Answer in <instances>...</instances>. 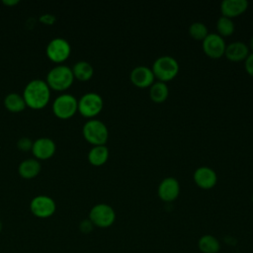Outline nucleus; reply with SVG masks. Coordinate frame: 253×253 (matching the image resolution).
<instances>
[{
  "mask_svg": "<svg viewBox=\"0 0 253 253\" xmlns=\"http://www.w3.org/2000/svg\"><path fill=\"white\" fill-rule=\"evenodd\" d=\"M224 54L230 60L239 61L247 57L249 54V47L245 42L241 41H234L226 45Z\"/></svg>",
  "mask_w": 253,
  "mask_h": 253,
  "instance_id": "2eb2a0df",
  "label": "nucleus"
},
{
  "mask_svg": "<svg viewBox=\"0 0 253 253\" xmlns=\"http://www.w3.org/2000/svg\"><path fill=\"white\" fill-rule=\"evenodd\" d=\"M41 171V163L36 158H28L23 160L18 166V172L25 179H32L39 175Z\"/></svg>",
  "mask_w": 253,
  "mask_h": 253,
  "instance_id": "f3484780",
  "label": "nucleus"
},
{
  "mask_svg": "<svg viewBox=\"0 0 253 253\" xmlns=\"http://www.w3.org/2000/svg\"><path fill=\"white\" fill-rule=\"evenodd\" d=\"M2 228H3V224H2V221L0 220V232L2 231Z\"/></svg>",
  "mask_w": 253,
  "mask_h": 253,
  "instance_id": "7c9ffc66",
  "label": "nucleus"
},
{
  "mask_svg": "<svg viewBox=\"0 0 253 253\" xmlns=\"http://www.w3.org/2000/svg\"><path fill=\"white\" fill-rule=\"evenodd\" d=\"M33 142L31 138L27 137V136H23L21 137L18 141H17V146L19 149L23 150V151H29L32 149L33 146Z\"/></svg>",
  "mask_w": 253,
  "mask_h": 253,
  "instance_id": "393cba45",
  "label": "nucleus"
},
{
  "mask_svg": "<svg viewBox=\"0 0 253 253\" xmlns=\"http://www.w3.org/2000/svg\"><path fill=\"white\" fill-rule=\"evenodd\" d=\"M32 213L40 218H47L51 216L56 210L54 200L46 195H39L32 199L30 203Z\"/></svg>",
  "mask_w": 253,
  "mask_h": 253,
  "instance_id": "1a4fd4ad",
  "label": "nucleus"
},
{
  "mask_svg": "<svg viewBox=\"0 0 253 253\" xmlns=\"http://www.w3.org/2000/svg\"><path fill=\"white\" fill-rule=\"evenodd\" d=\"M235 26L234 23L232 21L231 18L226 17L221 15L217 21H216V30H217V34L222 36H229L234 32Z\"/></svg>",
  "mask_w": 253,
  "mask_h": 253,
  "instance_id": "5701e85b",
  "label": "nucleus"
},
{
  "mask_svg": "<svg viewBox=\"0 0 253 253\" xmlns=\"http://www.w3.org/2000/svg\"><path fill=\"white\" fill-rule=\"evenodd\" d=\"M250 48L252 49V52H253V36L250 39Z\"/></svg>",
  "mask_w": 253,
  "mask_h": 253,
  "instance_id": "c756f323",
  "label": "nucleus"
},
{
  "mask_svg": "<svg viewBox=\"0 0 253 253\" xmlns=\"http://www.w3.org/2000/svg\"><path fill=\"white\" fill-rule=\"evenodd\" d=\"M26 105L32 109H42L50 99V88L45 80L32 79L27 83L23 91Z\"/></svg>",
  "mask_w": 253,
  "mask_h": 253,
  "instance_id": "f257e3e1",
  "label": "nucleus"
},
{
  "mask_svg": "<svg viewBox=\"0 0 253 253\" xmlns=\"http://www.w3.org/2000/svg\"><path fill=\"white\" fill-rule=\"evenodd\" d=\"M74 78H77L81 81L89 80L94 73V68L90 62L86 60H79L74 63L73 67L71 68Z\"/></svg>",
  "mask_w": 253,
  "mask_h": 253,
  "instance_id": "412c9836",
  "label": "nucleus"
},
{
  "mask_svg": "<svg viewBox=\"0 0 253 253\" xmlns=\"http://www.w3.org/2000/svg\"><path fill=\"white\" fill-rule=\"evenodd\" d=\"M3 3L8 5V6H12V5H16L19 3V0H3Z\"/></svg>",
  "mask_w": 253,
  "mask_h": 253,
  "instance_id": "c85d7f7f",
  "label": "nucleus"
},
{
  "mask_svg": "<svg viewBox=\"0 0 253 253\" xmlns=\"http://www.w3.org/2000/svg\"><path fill=\"white\" fill-rule=\"evenodd\" d=\"M157 193L159 198L164 202L174 201L180 193L179 181L174 177L164 178L158 186Z\"/></svg>",
  "mask_w": 253,
  "mask_h": 253,
  "instance_id": "f8f14e48",
  "label": "nucleus"
},
{
  "mask_svg": "<svg viewBox=\"0 0 253 253\" xmlns=\"http://www.w3.org/2000/svg\"><path fill=\"white\" fill-rule=\"evenodd\" d=\"M109 158V149L105 144L93 145L88 152V160L92 165H103Z\"/></svg>",
  "mask_w": 253,
  "mask_h": 253,
  "instance_id": "a211bd4d",
  "label": "nucleus"
},
{
  "mask_svg": "<svg viewBox=\"0 0 253 253\" xmlns=\"http://www.w3.org/2000/svg\"><path fill=\"white\" fill-rule=\"evenodd\" d=\"M94 228V224L91 222V220L89 218L83 219L80 223H79V229L82 233H90Z\"/></svg>",
  "mask_w": 253,
  "mask_h": 253,
  "instance_id": "a878e982",
  "label": "nucleus"
},
{
  "mask_svg": "<svg viewBox=\"0 0 253 253\" xmlns=\"http://www.w3.org/2000/svg\"><path fill=\"white\" fill-rule=\"evenodd\" d=\"M45 52L51 61L60 64V62H63L68 58L71 52V46L67 40L57 37L48 42Z\"/></svg>",
  "mask_w": 253,
  "mask_h": 253,
  "instance_id": "6e6552de",
  "label": "nucleus"
},
{
  "mask_svg": "<svg viewBox=\"0 0 253 253\" xmlns=\"http://www.w3.org/2000/svg\"><path fill=\"white\" fill-rule=\"evenodd\" d=\"M41 21L45 23V24H51L53 21H54V17L52 15H49V14H45V15H42L41 17Z\"/></svg>",
  "mask_w": 253,
  "mask_h": 253,
  "instance_id": "cd10ccee",
  "label": "nucleus"
},
{
  "mask_svg": "<svg viewBox=\"0 0 253 253\" xmlns=\"http://www.w3.org/2000/svg\"><path fill=\"white\" fill-rule=\"evenodd\" d=\"M4 106L5 108L12 112V113H19L24 111V109L26 108V102L24 100L23 95L16 93V92H12L9 93L5 96L4 98Z\"/></svg>",
  "mask_w": 253,
  "mask_h": 253,
  "instance_id": "6ab92c4d",
  "label": "nucleus"
},
{
  "mask_svg": "<svg viewBox=\"0 0 253 253\" xmlns=\"http://www.w3.org/2000/svg\"><path fill=\"white\" fill-rule=\"evenodd\" d=\"M82 133L85 139L93 145L105 144L109 137L107 126L100 120L90 119L82 127Z\"/></svg>",
  "mask_w": 253,
  "mask_h": 253,
  "instance_id": "20e7f679",
  "label": "nucleus"
},
{
  "mask_svg": "<svg viewBox=\"0 0 253 253\" xmlns=\"http://www.w3.org/2000/svg\"><path fill=\"white\" fill-rule=\"evenodd\" d=\"M198 248L202 253H217L220 250V243L211 234H205L198 241Z\"/></svg>",
  "mask_w": 253,
  "mask_h": 253,
  "instance_id": "aec40b11",
  "label": "nucleus"
},
{
  "mask_svg": "<svg viewBox=\"0 0 253 253\" xmlns=\"http://www.w3.org/2000/svg\"><path fill=\"white\" fill-rule=\"evenodd\" d=\"M94 226L107 228L113 225L116 220V211L108 204L100 203L92 207L89 211V217Z\"/></svg>",
  "mask_w": 253,
  "mask_h": 253,
  "instance_id": "39448f33",
  "label": "nucleus"
},
{
  "mask_svg": "<svg viewBox=\"0 0 253 253\" xmlns=\"http://www.w3.org/2000/svg\"><path fill=\"white\" fill-rule=\"evenodd\" d=\"M225 47L226 44L223 38L217 33H209L203 40V49L210 57H220L224 54Z\"/></svg>",
  "mask_w": 253,
  "mask_h": 253,
  "instance_id": "9d476101",
  "label": "nucleus"
},
{
  "mask_svg": "<svg viewBox=\"0 0 253 253\" xmlns=\"http://www.w3.org/2000/svg\"><path fill=\"white\" fill-rule=\"evenodd\" d=\"M152 72L159 81H169L174 78L179 71V63L171 55H161L152 64Z\"/></svg>",
  "mask_w": 253,
  "mask_h": 253,
  "instance_id": "7ed1b4c3",
  "label": "nucleus"
},
{
  "mask_svg": "<svg viewBox=\"0 0 253 253\" xmlns=\"http://www.w3.org/2000/svg\"><path fill=\"white\" fill-rule=\"evenodd\" d=\"M129 78L135 86L144 88L151 86V84L154 82L155 76L151 68L145 65H137L130 71Z\"/></svg>",
  "mask_w": 253,
  "mask_h": 253,
  "instance_id": "ddd939ff",
  "label": "nucleus"
},
{
  "mask_svg": "<svg viewBox=\"0 0 253 253\" xmlns=\"http://www.w3.org/2000/svg\"><path fill=\"white\" fill-rule=\"evenodd\" d=\"M194 180L198 186L204 189L212 188L217 182L215 171L209 166H200L194 172Z\"/></svg>",
  "mask_w": 253,
  "mask_h": 253,
  "instance_id": "4468645a",
  "label": "nucleus"
},
{
  "mask_svg": "<svg viewBox=\"0 0 253 253\" xmlns=\"http://www.w3.org/2000/svg\"><path fill=\"white\" fill-rule=\"evenodd\" d=\"M56 149L55 142L49 137H40L33 142L32 152L36 159L45 160L50 158Z\"/></svg>",
  "mask_w": 253,
  "mask_h": 253,
  "instance_id": "9b49d317",
  "label": "nucleus"
},
{
  "mask_svg": "<svg viewBox=\"0 0 253 253\" xmlns=\"http://www.w3.org/2000/svg\"><path fill=\"white\" fill-rule=\"evenodd\" d=\"M190 35L196 40H204L208 34V28L203 22H193L189 27Z\"/></svg>",
  "mask_w": 253,
  "mask_h": 253,
  "instance_id": "b1692460",
  "label": "nucleus"
},
{
  "mask_svg": "<svg viewBox=\"0 0 253 253\" xmlns=\"http://www.w3.org/2000/svg\"><path fill=\"white\" fill-rule=\"evenodd\" d=\"M74 80L72 69L65 64H57L53 66L46 74V83L50 89L56 91H64L68 89Z\"/></svg>",
  "mask_w": 253,
  "mask_h": 253,
  "instance_id": "f03ea898",
  "label": "nucleus"
},
{
  "mask_svg": "<svg viewBox=\"0 0 253 253\" xmlns=\"http://www.w3.org/2000/svg\"><path fill=\"white\" fill-rule=\"evenodd\" d=\"M245 69L251 76H253V52L249 53L245 58Z\"/></svg>",
  "mask_w": 253,
  "mask_h": 253,
  "instance_id": "bb28decb",
  "label": "nucleus"
},
{
  "mask_svg": "<svg viewBox=\"0 0 253 253\" xmlns=\"http://www.w3.org/2000/svg\"><path fill=\"white\" fill-rule=\"evenodd\" d=\"M103 98L96 92H88L83 94L78 100V111L86 118L97 116L103 109Z\"/></svg>",
  "mask_w": 253,
  "mask_h": 253,
  "instance_id": "0eeeda50",
  "label": "nucleus"
},
{
  "mask_svg": "<svg viewBox=\"0 0 253 253\" xmlns=\"http://www.w3.org/2000/svg\"><path fill=\"white\" fill-rule=\"evenodd\" d=\"M52 112L59 119H69L78 111V100L69 93L58 95L52 102Z\"/></svg>",
  "mask_w": 253,
  "mask_h": 253,
  "instance_id": "423d86ee",
  "label": "nucleus"
},
{
  "mask_svg": "<svg viewBox=\"0 0 253 253\" xmlns=\"http://www.w3.org/2000/svg\"><path fill=\"white\" fill-rule=\"evenodd\" d=\"M248 6L247 0H222L220 10L223 16L232 18L243 13Z\"/></svg>",
  "mask_w": 253,
  "mask_h": 253,
  "instance_id": "dca6fc26",
  "label": "nucleus"
},
{
  "mask_svg": "<svg viewBox=\"0 0 253 253\" xmlns=\"http://www.w3.org/2000/svg\"><path fill=\"white\" fill-rule=\"evenodd\" d=\"M168 94H169V89L166 82L158 80L151 84L149 89V95L152 101L156 103H161L167 99Z\"/></svg>",
  "mask_w": 253,
  "mask_h": 253,
  "instance_id": "4be33fe9",
  "label": "nucleus"
}]
</instances>
